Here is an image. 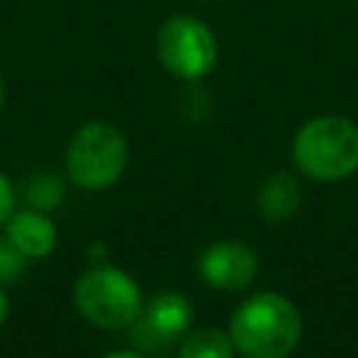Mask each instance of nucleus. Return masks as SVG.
Returning <instances> with one entry per match:
<instances>
[{"label": "nucleus", "instance_id": "f257e3e1", "mask_svg": "<svg viewBox=\"0 0 358 358\" xmlns=\"http://www.w3.org/2000/svg\"><path fill=\"white\" fill-rule=\"evenodd\" d=\"M227 333L246 358H288L302 338V316L288 296L260 291L235 308Z\"/></svg>", "mask_w": 358, "mask_h": 358}, {"label": "nucleus", "instance_id": "f03ea898", "mask_svg": "<svg viewBox=\"0 0 358 358\" xmlns=\"http://www.w3.org/2000/svg\"><path fill=\"white\" fill-rule=\"evenodd\" d=\"M294 165L313 182H338L358 171V126L341 115H322L299 126L291 143Z\"/></svg>", "mask_w": 358, "mask_h": 358}, {"label": "nucleus", "instance_id": "7ed1b4c3", "mask_svg": "<svg viewBox=\"0 0 358 358\" xmlns=\"http://www.w3.org/2000/svg\"><path fill=\"white\" fill-rule=\"evenodd\" d=\"M129 143L123 131L106 120L78 126L64 151L67 179L81 190H106L126 173Z\"/></svg>", "mask_w": 358, "mask_h": 358}, {"label": "nucleus", "instance_id": "20e7f679", "mask_svg": "<svg viewBox=\"0 0 358 358\" xmlns=\"http://www.w3.org/2000/svg\"><path fill=\"white\" fill-rule=\"evenodd\" d=\"M78 313L101 330H123L143 310V294L134 277L112 263H92L73 285Z\"/></svg>", "mask_w": 358, "mask_h": 358}, {"label": "nucleus", "instance_id": "39448f33", "mask_svg": "<svg viewBox=\"0 0 358 358\" xmlns=\"http://www.w3.org/2000/svg\"><path fill=\"white\" fill-rule=\"evenodd\" d=\"M154 48L159 64L182 81L204 78L218 59V42L213 28L193 14L168 17L157 31Z\"/></svg>", "mask_w": 358, "mask_h": 358}, {"label": "nucleus", "instance_id": "423d86ee", "mask_svg": "<svg viewBox=\"0 0 358 358\" xmlns=\"http://www.w3.org/2000/svg\"><path fill=\"white\" fill-rule=\"evenodd\" d=\"M193 319V305L179 291H162L131 322V338L145 350H165L179 341Z\"/></svg>", "mask_w": 358, "mask_h": 358}, {"label": "nucleus", "instance_id": "0eeeda50", "mask_svg": "<svg viewBox=\"0 0 358 358\" xmlns=\"http://www.w3.org/2000/svg\"><path fill=\"white\" fill-rule=\"evenodd\" d=\"M199 274L218 291H241L257 277V255L241 241H215L199 255Z\"/></svg>", "mask_w": 358, "mask_h": 358}, {"label": "nucleus", "instance_id": "6e6552de", "mask_svg": "<svg viewBox=\"0 0 358 358\" xmlns=\"http://www.w3.org/2000/svg\"><path fill=\"white\" fill-rule=\"evenodd\" d=\"M3 227H6V238H8L28 260L48 257V255L56 249V241H59L56 224H53L50 215L42 213V210H34V207L14 210Z\"/></svg>", "mask_w": 358, "mask_h": 358}, {"label": "nucleus", "instance_id": "1a4fd4ad", "mask_svg": "<svg viewBox=\"0 0 358 358\" xmlns=\"http://www.w3.org/2000/svg\"><path fill=\"white\" fill-rule=\"evenodd\" d=\"M302 204V190L294 173L288 171H277L268 179H263V185L257 187V213L263 221L268 224H282L288 221Z\"/></svg>", "mask_w": 358, "mask_h": 358}, {"label": "nucleus", "instance_id": "9d476101", "mask_svg": "<svg viewBox=\"0 0 358 358\" xmlns=\"http://www.w3.org/2000/svg\"><path fill=\"white\" fill-rule=\"evenodd\" d=\"M235 352L229 333L218 327L190 330L179 341V358H235Z\"/></svg>", "mask_w": 358, "mask_h": 358}, {"label": "nucleus", "instance_id": "9b49d317", "mask_svg": "<svg viewBox=\"0 0 358 358\" xmlns=\"http://www.w3.org/2000/svg\"><path fill=\"white\" fill-rule=\"evenodd\" d=\"M62 199H64V182L56 173H34L25 185V201L34 210L50 213L62 204Z\"/></svg>", "mask_w": 358, "mask_h": 358}, {"label": "nucleus", "instance_id": "f8f14e48", "mask_svg": "<svg viewBox=\"0 0 358 358\" xmlns=\"http://www.w3.org/2000/svg\"><path fill=\"white\" fill-rule=\"evenodd\" d=\"M25 263H28V257L3 235L0 238V285L20 280L25 271Z\"/></svg>", "mask_w": 358, "mask_h": 358}, {"label": "nucleus", "instance_id": "ddd939ff", "mask_svg": "<svg viewBox=\"0 0 358 358\" xmlns=\"http://www.w3.org/2000/svg\"><path fill=\"white\" fill-rule=\"evenodd\" d=\"M11 213H14V187H11L8 176L0 171V227L8 221Z\"/></svg>", "mask_w": 358, "mask_h": 358}, {"label": "nucleus", "instance_id": "4468645a", "mask_svg": "<svg viewBox=\"0 0 358 358\" xmlns=\"http://www.w3.org/2000/svg\"><path fill=\"white\" fill-rule=\"evenodd\" d=\"M103 255H106V249H103V243H92V246L87 249V257H90L92 263H103Z\"/></svg>", "mask_w": 358, "mask_h": 358}, {"label": "nucleus", "instance_id": "2eb2a0df", "mask_svg": "<svg viewBox=\"0 0 358 358\" xmlns=\"http://www.w3.org/2000/svg\"><path fill=\"white\" fill-rule=\"evenodd\" d=\"M103 358H145L143 352H134V350H117V352H106Z\"/></svg>", "mask_w": 358, "mask_h": 358}, {"label": "nucleus", "instance_id": "dca6fc26", "mask_svg": "<svg viewBox=\"0 0 358 358\" xmlns=\"http://www.w3.org/2000/svg\"><path fill=\"white\" fill-rule=\"evenodd\" d=\"M6 316H8V296H6V291L0 285V324L6 322Z\"/></svg>", "mask_w": 358, "mask_h": 358}, {"label": "nucleus", "instance_id": "f3484780", "mask_svg": "<svg viewBox=\"0 0 358 358\" xmlns=\"http://www.w3.org/2000/svg\"><path fill=\"white\" fill-rule=\"evenodd\" d=\"M3 103H6V84H3V78H0V109H3Z\"/></svg>", "mask_w": 358, "mask_h": 358}]
</instances>
